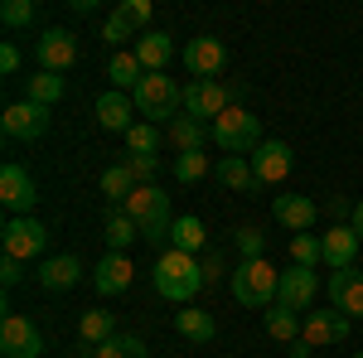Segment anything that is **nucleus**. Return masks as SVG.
I'll return each instance as SVG.
<instances>
[{"mask_svg": "<svg viewBox=\"0 0 363 358\" xmlns=\"http://www.w3.org/2000/svg\"><path fill=\"white\" fill-rule=\"evenodd\" d=\"M233 286V301L247 305V310H272L281 291V272L267 262V257H252V262H238V272L228 276Z\"/></svg>", "mask_w": 363, "mask_h": 358, "instance_id": "nucleus-1", "label": "nucleus"}, {"mask_svg": "<svg viewBox=\"0 0 363 358\" xmlns=\"http://www.w3.org/2000/svg\"><path fill=\"white\" fill-rule=\"evenodd\" d=\"M155 291L174 305H189L203 291V272H199V257L189 252H174L169 247L160 262H155Z\"/></svg>", "mask_w": 363, "mask_h": 358, "instance_id": "nucleus-2", "label": "nucleus"}, {"mask_svg": "<svg viewBox=\"0 0 363 358\" xmlns=\"http://www.w3.org/2000/svg\"><path fill=\"white\" fill-rule=\"evenodd\" d=\"M121 208L136 218V228H140L145 242H169L174 213H169V194L160 189V184H136V194H131Z\"/></svg>", "mask_w": 363, "mask_h": 358, "instance_id": "nucleus-3", "label": "nucleus"}, {"mask_svg": "<svg viewBox=\"0 0 363 358\" xmlns=\"http://www.w3.org/2000/svg\"><path fill=\"white\" fill-rule=\"evenodd\" d=\"M238 97H242V87H238V83L194 78V83L184 87V116H194V121H203V126H213L228 107H238Z\"/></svg>", "mask_w": 363, "mask_h": 358, "instance_id": "nucleus-4", "label": "nucleus"}, {"mask_svg": "<svg viewBox=\"0 0 363 358\" xmlns=\"http://www.w3.org/2000/svg\"><path fill=\"white\" fill-rule=\"evenodd\" d=\"M136 97V111L145 116V121H174L179 111H184V87L174 83L169 73H145V83L131 92Z\"/></svg>", "mask_w": 363, "mask_h": 358, "instance_id": "nucleus-5", "label": "nucleus"}, {"mask_svg": "<svg viewBox=\"0 0 363 358\" xmlns=\"http://www.w3.org/2000/svg\"><path fill=\"white\" fill-rule=\"evenodd\" d=\"M213 145H223V155H257L262 150V121L247 107H228L213 121Z\"/></svg>", "mask_w": 363, "mask_h": 358, "instance_id": "nucleus-6", "label": "nucleus"}, {"mask_svg": "<svg viewBox=\"0 0 363 358\" xmlns=\"http://www.w3.org/2000/svg\"><path fill=\"white\" fill-rule=\"evenodd\" d=\"M0 247H5V257H15V262H39L44 257V247H49V228L39 218H5V228H0Z\"/></svg>", "mask_w": 363, "mask_h": 358, "instance_id": "nucleus-7", "label": "nucleus"}, {"mask_svg": "<svg viewBox=\"0 0 363 358\" xmlns=\"http://www.w3.org/2000/svg\"><path fill=\"white\" fill-rule=\"evenodd\" d=\"M0 358H44V334L29 315L0 320Z\"/></svg>", "mask_w": 363, "mask_h": 358, "instance_id": "nucleus-8", "label": "nucleus"}, {"mask_svg": "<svg viewBox=\"0 0 363 358\" xmlns=\"http://www.w3.org/2000/svg\"><path fill=\"white\" fill-rule=\"evenodd\" d=\"M354 330V320L349 315H339L335 305L330 310H306V320H301V339H306L310 349H330V344H344Z\"/></svg>", "mask_w": 363, "mask_h": 358, "instance_id": "nucleus-9", "label": "nucleus"}, {"mask_svg": "<svg viewBox=\"0 0 363 358\" xmlns=\"http://www.w3.org/2000/svg\"><path fill=\"white\" fill-rule=\"evenodd\" d=\"M0 203L10 208V218H29V208L39 203V189H34V179H29L25 165H10L0 169Z\"/></svg>", "mask_w": 363, "mask_h": 358, "instance_id": "nucleus-10", "label": "nucleus"}, {"mask_svg": "<svg viewBox=\"0 0 363 358\" xmlns=\"http://www.w3.org/2000/svg\"><path fill=\"white\" fill-rule=\"evenodd\" d=\"M0 131L10 140H39L49 131V107H39V102H10L5 116H0Z\"/></svg>", "mask_w": 363, "mask_h": 358, "instance_id": "nucleus-11", "label": "nucleus"}, {"mask_svg": "<svg viewBox=\"0 0 363 358\" xmlns=\"http://www.w3.org/2000/svg\"><path fill=\"white\" fill-rule=\"evenodd\" d=\"M34 58H39L44 73H68V68L78 63V39H73L68 29H44V34L34 39Z\"/></svg>", "mask_w": 363, "mask_h": 358, "instance_id": "nucleus-12", "label": "nucleus"}, {"mask_svg": "<svg viewBox=\"0 0 363 358\" xmlns=\"http://www.w3.org/2000/svg\"><path fill=\"white\" fill-rule=\"evenodd\" d=\"M315 296H320V276H315V267H291V272H281V291H277L281 310L301 315V310H310Z\"/></svg>", "mask_w": 363, "mask_h": 358, "instance_id": "nucleus-13", "label": "nucleus"}, {"mask_svg": "<svg viewBox=\"0 0 363 358\" xmlns=\"http://www.w3.org/2000/svg\"><path fill=\"white\" fill-rule=\"evenodd\" d=\"M325 291H330V305H335L339 315H349V320H363V272H359V267L330 272Z\"/></svg>", "mask_w": 363, "mask_h": 358, "instance_id": "nucleus-14", "label": "nucleus"}, {"mask_svg": "<svg viewBox=\"0 0 363 358\" xmlns=\"http://www.w3.org/2000/svg\"><path fill=\"white\" fill-rule=\"evenodd\" d=\"M131 281H136V267H131L126 252H102V262L92 267V286H97V296H126Z\"/></svg>", "mask_w": 363, "mask_h": 358, "instance_id": "nucleus-15", "label": "nucleus"}, {"mask_svg": "<svg viewBox=\"0 0 363 358\" xmlns=\"http://www.w3.org/2000/svg\"><path fill=\"white\" fill-rule=\"evenodd\" d=\"M184 68H189L194 78H218V73L228 68L223 39H213V34H199V39H189V44H184Z\"/></svg>", "mask_w": 363, "mask_h": 358, "instance_id": "nucleus-16", "label": "nucleus"}, {"mask_svg": "<svg viewBox=\"0 0 363 358\" xmlns=\"http://www.w3.org/2000/svg\"><path fill=\"white\" fill-rule=\"evenodd\" d=\"M296 165V150L286 145V140H262V150L252 155V174H257V184H281L286 174Z\"/></svg>", "mask_w": 363, "mask_h": 358, "instance_id": "nucleus-17", "label": "nucleus"}, {"mask_svg": "<svg viewBox=\"0 0 363 358\" xmlns=\"http://www.w3.org/2000/svg\"><path fill=\"white\" fill-rule=\"evenodd\" d=\"M34 281L49 291V296H63V291H73L78 281H83V262L68 252V257H44L39 262V272H34Z\"/></svg>", "mask_w": 363, "mask_h": 358, "instance_id": "nucleus-18", "label": "nucleus"}, {"mask_svg": "<svg viewBox=\"0 0 363 358\" xmlns=\"http://www.w3.org/2000/svg\"><path fill=\"white\" fill-rule=\"evenodd\" d=\"M363 237L349 228V223H335L325 237H320V252H325V267L330 272H344V267H354V257H359Z\"/></svg>", "mask_w": 363, "mask_h": 358, "instance_id": "nucleus-19", "label": "nucleus"}, {"mask_svg": "<svg viewBox=\"0 0 363 358\" xmlns=\"http://www.w3.org/2000/svg\"><path fill=\"white\" fill-rule=\"evenodd\" d=\"M97 121H102V131H121V136H126V131L136 126V97L107 87V92L97 97Z\"/></svg>", "mask_w": 363, "mask_h": 358, "instance_id": "nucleus-20", "label": "nucleus"}, {"mask_svg": "<svg viewBox=\"0 0 363 358\" xmlns=\"http://www.w3.org/2000/svg\"><path fill=\"white\" fill-rule=\"evenodd\" d=\"M272 218L281 228H291V233H310V223L320 218V203L306 198V194H281L277 203H272Z\"/></svg>", "mask_w": 363, "mask_h": 358, "instance_id": "nucleus-21", "label": "nucleus"}, {"mask_svg": "<svg viewBox=\"0 0 363 358\" xmlns=\"http://www.w3.org/2000/svg\"><path fill=\"white\" fill-rule=\"evenodd\" d=\"M136 58L145 73H165L169 58H174V39L160 34V29H150V34H136Z\"/></svg>", "mask_w": 363, "mask_h": 358, "instance_id": "nucleus-22", "label": "nucleus"}, {"mask_svg": "<svg viewBox=\"0 0 363 358\" xmlns=\"http://www.w3.org/2000/svg\"><path fill=\"white\" fill-rule=\"evenodd\" d=\"M107 83H112L116 92H136V87L145 83V68H140L136 49H116V54L107 58Z\"/></svg>", "mask_w": 363, "mask_h": 358, "instance_id": "nucleus-23", "label": "nucleus"}, {"mask_svg": "<svg viewBox=\"0 0 363 358\" xmlns=\"http://www.w3.org/2000/svg\"><path fill=\"white\" fill-rule=\"evenodd\" d=\"M165 131H169V140H174V150H179V155L203 150V145L213 140V126H203V121H194V116H174Z\"/></svg>", "mask_w": 363, "mask_h": 358, "instance_id": "nucleus-24", "label": "nucleus"}, {"mask_svg": "<svg viewBox=\"0 0 363 358\" xmlns=\"http://www.w3.org/2000/svg\"><path fill=\"white\" fill-rule=\"evenodd\" d=\"M136 237H140L136 218H131L126 208H107V223H102V242H107V252H126Z\"/></svg>", "mask_w": 363, "mask_h": 358, "instance_id": "nucleus-25", "label": "nucleus"}, {"mask_svg": "<svg viewBox=\"0 0 363 358\" xmlns=\"http://www.w3.org/2000/svg\"><path fill=\"white\" fill-rule=\"evenodd\" d=\"M174 330L184 334L189 344H213V339H218L213 315H208V310H189V305H184V310H174Z\"/></svg>", "mask_w": 363, "mask_h": 358, "instance_id": "nucleus-26", "label": "nucleus"}, {"mask_svg": "<svg viewBox=\"0 0 363 358\" xmlns=\"http://www.w3.org/2000/svg\"><path fill=\"white\" fill-rule=\"evenodd\" d=\"M218 179H223L233 194H257V189H262V184H257V174H252L247 155H223V160H218Z\"/></svg>", "mask_w": 363, "mask_h": 358, "instance_id": "nucleus-27", "label": "nucleus"}, {"mask_svg": "<svg viewBox=\"0 0 363 358\" xmlns=\"http://www.w3.org/2000/svg\"><path fill=\"white\" fill-rule=\"evenodd\" d=\"M102 194H107V208H121V203L136 194V174L126 169V160L102 169Z\"/></svg>", "mask_w": 363, "mask_h": 358, "instance_id": "nucleus-28", "label": "nucleus"}, {"mask_svg": "<svg viewBox=\"0 0 363 358\" xmlns=\"http://www.w3.org/2000/svg\"><path fill=\"white\" fill-rule=\"evenodd\" d=\"M203 237H208V233H203V218H194V213L174 218V228H169V247H174V252H189V257L203 252Z\"/></svg>", "mask_w": 363, "mask_h": 358, "instance_id": "nucleus-29", "label": "nucleus"}, {"mask_svg": "<svg viewBox=\"0 0 363 358\" xmlns=\"http://www.w3.org/2000/svg\"><path fill=\"white\" fill-rule=\"evenodd\" d=\"M262 325H267V334L281 339V344H296V339H301V315H291V310H281V305L262 310Z\"/></svg>", "mask_w": 363, "mask_h": 358, "instance_id": "nucleus-30", "label": "nucleus"}, {"mask_svg": "<svg viewBox=\"0 0 363 358\" xmlns=\"http://www.w3.org/2000/svg\"><path fill=\"white\" fill-rule=\"evenodd\" d=\"M63 92H68V83H63L58 73H44V68H39V73L29 78V102H39V107H54Z\"/></svg>", "mask_w": 363, "mask_h": 358, "instance_id": "nucleus-31", "label": "nucleus"}, {"mask_svg": "<svg viewBox=\"0 0 363 358\" xmlns=\"http://www.w3.org/2000/svg\"><path fill=\"white\" fill-rule=\"evenodd\" d=\"M78 334H83L87 344H107L116 334V320H112V310H87L83 320H78Z\"/></svg>", "mask_w": 363, "mask_h": 358, "instance_id": "nucleus-32", "label": "nucleus"}, {"mask_svg": "<svg viewBox=\"0 0 363 358\" xmlns=\"http://www.w3.org/2000/svg\"><path fill=\"white\" fill-rule=\"evenodd\" d=\"M97 358H145V344L136 334H112L107 344H97Z\"/></svg>", "mask_w": 363, "mask_h": 358, "instance_id": "nucleus-33", "label": "nucleus"}, {"mask_svg": "<svg viewBox=\"0 0 363 358\" xmlns=\"http://www.w3.org/2000/svg\"><path fill=\"white\" fill-rule=\"evenodd\" d=\"M291 262H296V267H320V262H325L320 237H315V233H296V237H291Z\"/></svg>", "mask_w": 363, "mask_h": 358, "instance_id": "nucleus-34", "label": "nucleus"}, {"mask_svg": "<svg viewBox=\"0 0 363 358\" xmlns=\"http://www.w3.org/2000/svg\"><path fill=\"white\" fill-rule=\"evenodd\" d=\"M0 20H5V29L34 25V20H39V5H34V0H5V5H0Z\"/></svg>", "mask_w": 363, "mask_h": 358, "instance_id": "nucleus-35", "label": "nucleus"}, {"mask_svg": "<svg viewBox=\"0 0 363 358\" xmlns=\"http://www.w3.org/2000/svg\"><path fill=\"white\" fill-rule=\"evenodd\" d=\"M203 174H208V155H203V150H189V155L174 160V179H179V184H194Z\"/></svg>", "mask_w": 363, "mask_h": 358, "instance_id": "nucleus-36", "label": "nucleus"}, {"mask_svg": "<svg viewBox=\"0 0 363 358\" xmlns=\"http://www.w3.org/2000/svg\"><path fill=\"white\" fill-rule=\"evenodd\" d=\"M155 145H160V136H155L150 121H136V126L126 131V150H131V155H155Z\"/></svg>", "mask_w": 363, "mask_h": 358, "instance_id": "nucleus-37", "label": "nucleus"}, {"mask_svg": "<svg viewBox=\"0 0 363 358\" xmlns=\"http://www.w3.org/2000/svg\"><path fill=\"white\" fill-rule=\"evenodd\" d=\"M131 34H136V25H131L121 10H112V15H107V25H102V44H112V49H116V44H126Z\"/></svg>", "mask_w": 363, "mask_h": 358, "instance_id": "nucleus-38", "label": "nucleus"}, {"mask_svg": "<svg viewBox=\"0 0 363 358\" xmlns=\"http://www.w3.org/2000/svg\"><path fill=\"white\" fill-rule=\"evenodd\" d=\"M238 252H242V262L262 257V252H267V233H262V228H238Z\"/></svg>", "mask_w": 363, "mask_h": 358, "instance_id": "nucleus-39", "label": "nucleus"}, {"mask_svg": "<svg viewBox=\"0 0 363 358\" xmlns=\"http://www.w3.org/2000/svg\"><path fill=\"white\" fill-rule=\"evenodd\" d=\"M126 169L136 174V184H155V174H160V160H155V155H126Z\"/></svg>", "mask_w": 363, "mask_h": 358, "instance_id": "nucleus-40", "label": "nucleus"}, {"mask_svg": "<svg viewBox=\"0 0 363 358\" xmlns=\"http://www.w3.org/2000/svg\"><path fill=\"white\" fill-rule=\"evenodd\" d=\"M116 10H121V15H126V20H131L136 29H145V25H150V0H121ZM145 34H150V29H145Z\"/></svg>", "mask_w": 363, "mask_h": 358, "instance_id": "nucleus-41", "label": "nucleus"}, {"mask_svg": "<svg viewBox=\"0 0 363 358\" xmlns=\"http://www.w3.org/2000/svg\"><path fill=\"white\" fill-rule=\"evenodd\" d=\"M325 213H330L335 223H349L354 218V203H349L344 194H330V198H325Z\"/></svg>", "mask_w": 363, "mask_h": 358, "instance_id": "nucleus-42", "label": "nucleus"}, {"mask_svg": "<svg viewBox=\"0 0 363 358\" xmlns=\"http://www.w3.org/2000/svg\"><path fill=\"white\" fill-rule=\"evenodd\" d=\"M199 272H203V286H223V257H199Z\"/></svg>", "mask_w": 363, "mask_h": 358, "instance_id": "nucleus-43", "label": "nucleus"}, {"mask_svg": "<svg viewBox=\"0 0 363 358\" xmlns=\"http://www.w3.org/2000/svg\"><path fill=\"white\" fill-rule=\"evenodd\" d=\"M0 281H5V291H10V286H20V281H25V262L0 257Z\"/></svg>", "mask_w": 363, "mask_h": 358, "instance_id": "nucleus-44", "label": "nucleus"}, {"mask_svg": "<svg viewBox=\"0 0 363 358\" xmlns=\"http://www.w3.org/2000/svg\"><path fill=\"white\" fill-rule=\"evenodd\" d=\"M20 68V49L15 44H0V73H15Z\"/></svg>", "mask_w": 363, "mask_h": 358, "instance_id": "nucleus-45", "label": "nucleus"}, {"mask_svg": "<svg viewBox=\"0 0 363 358\" xmlns=\"http://www.w3.org/2000/svg\"><path fill=\"white\" fill-rule=\"evenodd\" d=\"M310 354H315V349H310L306 339H296V344H291V349H286V358H310Z\"/></svg>", "mask_w": 363, "mask_h": 358, "instance_id": "nucleus-46", "label": "nucleus"}, {"mask_svg": "<svg viewBox=\"0 0 363 358\" xmlns=\"http://www.w3.org/2000/svg\"><path fill=\"white\" fill-rule=\"evenodd\" d=\"M349 228H354V233H359V237H363V198H359V203H354V218H349Z\"/></svg>", "mask_w": 363, "mask_h": 358, "instance_id": "nucleus-47", "label": "nucleus"}, {"mask_svg": "<svg viewBox=\"0 0 363 358\" xmlns=\"http://www.w3.org/2000/svg\"><path fill=\"white\" fill-rule=\"evenodd\" d=\"M349 358H363V354H349Z\"/></svg>", "mask_w": 363, "mask_h": 358, "instance_id": "nucleus-48", "label": "nucleus"}, {"mask_svg": "<svg viewBox=\"0 0 363 358\" xmlns=\"http://www.w3.org/2000/svg\"><path fill=\"white\" fill-rule=\"evenodd\" d=\"M228 358H233V354H228Z\"/></svg>", "mask_w": 363, "mask_h": 358, "instance_id": "nucleus-49", "label": "nucleus"}]
</instances>
